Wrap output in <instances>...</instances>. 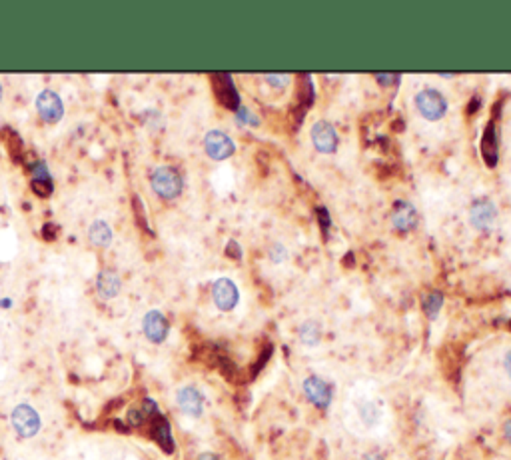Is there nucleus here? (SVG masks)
I'll return each mask as SVG.
<instances>
[{
  "mask_svg": "<svg viewBox=\"0 0 511 460\" xmlns=\"http://www.w3.org/2000/svg\"><path fill=\"white\" fill-rule=\"evenodd\" d=\"M415 108H417V112L426 121L435 123V121H439V118L446 116V112H448V101H446V96L439 90L426 88V90L417 92V96H415Z\"/></svg>",
  "mask_w": 511,
  "mask_h": 460,
  "instance_id": "nucleus-1",
  "label": "nucleus"
},
{
  "mask_svg": "<svg viewBox=\"0 0 511 460\" xmlns=\"http://www.w3.org/2000/svg\"><path fill=\"white\" fill-rule=\"evenodd\" d=\"M182 176L170 167H160L152 174V189L162 198H176L182 192Z\"/></svg>",
  "mask_w": 511,
  "mask_h": 460,
  "instance_id": "nucleus-2",
  "label": "nucleus"
},
{
  "mask_svg": "<svg viewBox=\"0 0 511 460\" xmlns=\"http://www.w3.org/2000/svg\"><path fill=\"white\" fill-rule=\"evenodd\" d=\"M12 426H14V430L24 437V439H30V437H34L39 430H41V417H39V412L32 408V406H28V404H19L14 410H12Z\"/></svg>",
  "mask_w": 511,
  "mask_h": 460,
  "instance_id": "nucleus-3",
  "label": "nucleus"
},
{
  "mask_svg": "<svg viewBox=\"0 0 511 460\" xmlns=\"http://www.w3.org/2000/svg\"><path fill=\"white\" fill-rule=\"evenodd\" d=\"M204 148L210 158L214 160H226L234 154V140L222 132V130H210L204 138Z\"/></svg>",
  "mask_w": 511,
  "mask_h": 460,
  "instance_id": "nucleus-4",
  "label": "nucleus"
},
{
  "mask_svg": "<svg viewBox=\"0 0 511 460\" xmlns=\"http://www.w3.org/2000/svg\"><path fill=\"white\" fill-rule=\"evenodd\" d=\"M497 218V209L495 205L491 202L490 198H477L473 200L470 209V222L473 229L477 230H488L493 227Z\"/></svg>",
  "mask_w": 511,
  "mask_h": 460,
  "instance_id": "nucleus-5",
  "label": "nucleus"
},
{
  "mask_svg": "<svg viewBox=\"0 0 511 460\" xmlns=\"http://www.w3.org/2000/svg\"><path fill=\"white\" fill-rule=\"evenodd\" d=\"M212 296H214V302L220 311H232L236 309L238 300H240V293H238V286L230 280V278H218L212 286Z\"/></svg>",
  "mask_w": 511,
  "mask_h": 460,
  "instance_id": "nucleus-6",
  "label": "nucleus"
},
{
  "mask_svg": "<svg viewBox=\"0 0 511 460\" xmlns=\"http://www.w3.org/2000/svg\"><path fill=\"white\" fill-rule=\"evenodd\" d=\"M36 108H39L42 121H46V123H58L64 114L61 96L52 90H42L36 98Z\"/></svg>",
  "mask_w": 511,
  "mask_h": 460,
  "instance_id": "nucleus-7",
  "label": "nucleus"
},
{
  "mask_svg": "<svg viewBox=\"0 0 511 460\" xmlns=\"http://www.w3.org/2000/svg\"><path fill=\"white\" fill-rule=\"evenodd\" d=\"M312 143L318 152H324V154L334 152L338 147V134H336L334 126L327 121H318L312 126Z\"/></svg>",
  "mask_w": 511,
  "mask_h": 460,
  "instance_id": "nucleus-8",
  "label": "nucleus"
},
{
  "mask_svg": "<svg viewBox=\"0 0 511 460\" xmlns=\"http://www.w3.org/2000/svg\"><path fill=\"white\" fill-rule=\"evenodd\" d=\"M304 395L318 408H327L331 402V388L320 377H307L304 380Z\"/></svg>",
  "mask_w": 511,
  "mask_h": 460,
  "instance_id": "nucleus-9",
  "label": "nucleus"
},
{
  "mask_svg": "<svg viewBox=\"0 0 511 460\" xmlns=\"http://www.w3.org/2000/svg\"><path fill=\"white\" fill-rule=\"evenodd\" d=\"M144 335L148 336L150 342H164V338L168 336V320L164 318L162 313L158 311H150L144 316Z\"/></svg>",
  "mask_w": 511,
  "mask_h": 460,
  "instance_id": "nucleus-10",
  "label": "nucleus"
},
{
  "mask_svg": "<svg viewBox=\"0 0 511 460\" xmlns=\"http://www.w3.org/2000/svg\"><path fill=\"white\" fill-rule=\"evenodd\" d=\"M178 406L182 408L188 417H200L204 408V398L194 388V386H184L178 390Z\"/></svg>",
  "mask_w": 511,
  "mask_h": 460,
  "instance_id": "nucleus-11",
  "label": "nucleus"
},
{
  "mask_svg": "<svg viewBox=\"0 0 511 460\" xmlns=\"http://www.w3.org/2000/svg\"><path fill=\"white\" fill-rule=\"evenodd\" d=\"M391 222L398 230H411L417 222V212L413 209V205H409L406 200L395 202L393 212H391Z\"/></svg>",
  "mask_w": 511,
  "mask_h": 460,
  "instance_id": "nucleus-12",
  "label": "nucleus"
},
{
  "mask_svg": "<svg viewBox=\"0 0 511 460\" xmlns=\"http://www.w3.org/2000/svg\"><path fill=\"white\" fill-rule=\"evenodd\" d=\"M96 291L102 298H114L120 293V278L110 271H102L96 278Z\"/></svg>",
  "mask_w": 511,
  "mask_h": 460,
  "instance_id": "nucleus-13",
  "label": "nucleus"
},
{
  "mask_svg": "<svg viewBox=\"0 0 511 460\" xmlns=\"http://www.w3.org/2000/svg\"><path fill=\"white\" fill-rule=\"evenodd\" d=\"M483 158L490 167H495L497 163V130L493 123L486 126V134H483Z\"/></svg>",
  "mask_w": 511,
  "mask_h": 460,
  "instance_id": "nucleus-14",
  "label": "nucleus"
},
{
  "mask_svg": "<svg viewBox=\"0 0 511 460\" xmlns=\"http://www.w3.org/2000/svg\"><path fill=\"white\" fill-rule=\"evenodd\" d=\"M88 238L94 247H108L112 242V230L104 220H94L88 229Z\"/></svg>",
  "mask_w": 511,
  "mask_h": 460,
  "instance_id": "nucleus-15",
  "label": "nucleus"
},
{
  "mask_svg": "<svg viewBox=\"0 0 511 460\" xmlns=\"http://www.w3.org/2000/svg\"><path fill=\"white\" fill-rule=\"evenodd\" d=\"M320 338H322V328H320L318 322L307 320V322H304V324L300 326V340H302L306 346H316V344L320 342Z\"/></svg>",
  "mask_w": 511,
  "mask_h": 460,
  "instance_id": "nucleus-16",
  "label": "nucleus"
},
{
  "mask_svg": "<svg viewBox=\"0 0 511 460\" xmlns=\"http://www.w3.org/2000/svg\"><path fill=\"white\" fill-rule=\"evenodd\" d=\"M442 304H444V296L437 291H431L424 298H422V306H424V313L428 314L430 318H435L439 311H442Z\"/></svg>",
  "mask_w": 511,
  "mask_h": 460,
  "instance_id": "nucleus-17",
  "label": "nucleus"
},
{
  "mask_svg": "<svg viewBox=\"0 0 511 460\" xmlns=\"http://www.w3.org/2000/svg\"><path fill=\"white\" fill-rule=\"evenodd\" d=\"M156 437H158V442H160L164 448H166V452H172V437H170V428H168V424H166L164 420H160V424H158Z\"/></svg>",
  "mask_w": 511,
  "mask_h": 460,
  "instance_id": "nucleus-18",
  "label": "nucleus"
},
{
  "mask_svg": "<svg viewBox=\"0 0 511 460\" xmlns=\"http://www.w3.org/2000/svg\"><path fill=\"white\" fill-rule=\"evenodd\" d=\"M266 81L276 88H284L290 81V76L287 74H266Z\"/></svg>",
  "mask_w": 511,
  "mask_h": 460,
  "instance_id": "nucleus-19",
  "label": "nucleus"
},
{
  "mask_svg": "<svg viewBox=\"0 0 511 460\" xmlns=\"http://www.w3.org/2000/svg\"><path fill=\"white\" fill-rule=\"evenodd\" d=\"M228 254H234L236 258H240V256H242V251L238 249V244H236L234 240H232V242L228 244Z\"/></svg>",
  "mask_w": 511,
  "mask_h": 460,
  "instance_id": "nucleus-20",
  "label": "nucleus"
},
{
  "mask_svg": "<svg viewBox=\"0 0 511 460\" xmlns=\"http://www.w3.org/2000/svg\"><path fill=\"white\" fill-rule=\"evenodd\" d=\"M503 368H505L508 377L511 378V351H508V353H505V356H503Z\"/></svg>",
  "mask_w": 511,
  "mask_h": 460,
  "instance_id": "nucleus-21",
  "label": "nucleus"
},
{
  "mask_svg": "<svg viewBox=\"0 0 511 460\" xmlns=\"http://www.w3.org/2000/svg\"><path fill=\"white\" fill-rule=\"evenodd\" d=\"M362 460H384V457L380 454V452H366Z\"/></svg>",
  "mask_w": 511,
  "mask_h": 460,
  "instance_id": "nucleus-22",
  "label": "nucleus"
},
{
  "mask_svg": "<svg viewBox=\"0 0 511 460\" xmlns=\"http://www.w3.org/2000/svg\"><path fill=\"white\" fill-rule=\"evenodd\" d=\"M503 437H505L508 442L511 444V420H508V422L503 424Z\"/></svg>",
  "mask_w": 511,
  "mask_h": 460,
  "instance_id": "nucleus-23",
  "label": "nucleus"
},
{
  "mask_svg": "<svg viewBox=\"0 0 511 460\" xmlns=\"http://www.w3.org/2000/svg\"><path fill=\"white\" fill-rule=\"evenodd\" d=\"M128 420H130V422H132V424H140V415H138V412H134V410H132V412H130V415H128Z\"/></svg>",
  "mask_w": 511,
  "mask_h": 460,
  "instance_id": "nucleus-24",
  "label": "nucleus"
},
{
  "mask_svg": "<svg viewBox=\"0 0 511 460\" xmlns=\"http://www.w3.org/2000/svg\"><path fill=\"white\" fill-rule=\"evenodd\" d=\"M198 460H218V459H216V454H212V452H204V454H200V459Z\"/></svg>",
  "mask_w": 511,
  "mask_h": 460,
  "instance_id": "nucleus-25",
  "label": "nucleus"
},
{
  "mask_svg": "<svg viewBox=\"0 0 511 460\" xmlns=\"http://www.w3.org/2000/svg\"><path fill=\"white\" fill-rule=\"evenodd\" d=\"M0 98H2V86H0Z\"/></svg>",
  "mask_w": 511,
  "mask_h": 460,
  "instance_id": "nucleus-26",
  "label": "nucleus"
}]
</instances>
